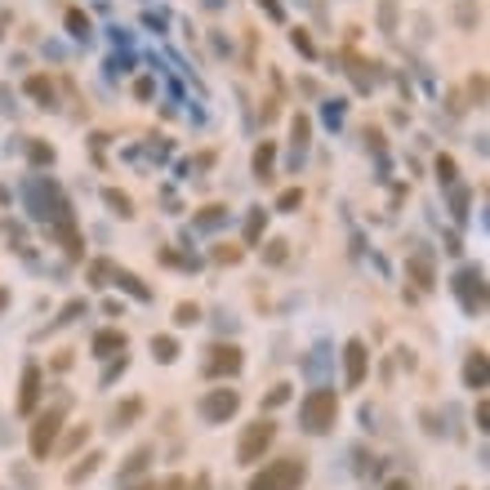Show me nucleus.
<instances>
[{"mask_svg":"<svg viewBox=\"0 0 490 490\" xmlns=\"http://www.w3.org/2000/svg\"><path fill=\"white\" fill-rule=\"evenodd\" d=\"M303 477H308V459L303 455H286V459H272L268 468H259L245 490H299Z\"/></svg>","mask_w":490,"mask_h":490,"instance_id":"f257e3e1","label":"nucleus"},{"mask_svg":"<svg viewBox=\"0 0 490 490\" xmlns=\"http://www.w3.org/2000/svg\"><path fill=\"white\" fill-rule=\"evenodd\" d=\"M334 414H339V401H334V392L330 388H317V392H308L303 397V410H299V423H303V432H330L334 428Z\"/></svg>","mask_w":490,"mask_h":490,"instance_id":"f03ea898","label":"nucleus"},{"mask_svg":"<svg viewBox=\"0 0 490 490\" xmlns=\"http://www.w3.org/2000/svg\"><path fill=\"white\" fill-rule=\"evenodd\" d=\"M272 441H277V423H272V419L250 423V428L241 432V441H237V464H245V468L259 464V455L272 446Z\"/></svg>","mask_w":490,"mask_h":490,"instance_id":"7ed1b4c3","label":"nucleus"},{"mask_svg":"<svg viewBox=\"0 0 490 490\" xmlns=\"http://www.w3.org/2000/svg\"><path fill=\"white\" fill-rule=\"evenodd\" d=\"M63 410H67V401H58L54 410H45L41 419H36V428H32V455L36 459H45L54 450V441H58V423H63Z\"/></svg>","mask_w":490,"mask_h":490,"instance_id":"20e7f679","label":"nucleus"},{"mask_svg":"<svg viewBox=\"0 0 490 490\" xmlns=\"http://www.w3.org/2000/svg\"><path fill=\"white\" fill-rule=\"evenodd\" d=\"M237 406H241V397H237L232 388H214L210 397L201 401V414H205L210 423H223V419H232V414H237Z\"/></svg>","mask_w":490,"mask_h":490,"instance_id":"39448f33","label":"nucleus"},{"mask_svg":"<svg viewBox=\"0 0 490 490\" xmlns=\"http://www.w3.org/2000/svg\"><path fill=\"white\" fill-rule=\"evenodd\" d=\"M343 365H348V388H361L365 365H370V356H365V343H361V339H352V343L343 348Z\"/></svg>","mask_w":490,"mask_h":490,"instance_id":"423d86ee","label":"nucleus"},{"mask_svg":"<svg viewBox=\"0 0 490 490\" xmlns=\"http://www.w3.org/2000/svg\"><path fill=\"white\" fill-rule=\"evenodd\" d=\"M210 374H237L241 370V348L237 343H219L210 348V365H205Z\"/></svg>","mask_w":490,"mask_h":490,"instance_id":"0eeeda50","label":"nucleus"},{"mask_svg":"<svg viewBox=\"0 0 490 490\" xmlns=\"http://www.w3.org/2000/svg\"><path fill=\"white\" fill-rule=\"evenodd\" d=\"M36 397H41V365H27V370H23V397H18V410L32 414L36 410Z\"/></svg>","mask_w":490,"mask_h":490,"instance_id":"6e6552de","label":"nucleus"},{"mask_svg":"<svg viewBox=\"0 0 490 490\" xmlns=\"http://www.w3.org/2000/svg\"><path fill=\"white\" fill-rule=\"evenodd\" d=\"M464 379H468V388H482L486 383V352L482 348H473V356H468V365H464Z\"/></svg>","mask_w":490,"mask_h":490,"instance_id":"1a4fd4ad","label":"nucleus"},{"mask_svg":"<svg viewBox=\"0 0 490 490\" xmlns=\"http://www.w3.org/2000/svg\"><path fill=\"white\" fill-rule=\"evenodd\" d=\"M94 348H98L103 356H111V352H120V348H125V334H120V330H103V334L94 339Z\"/></svg>","mask_w":490,"mask_h":490,"instance_id":"9d476101","label":"nucleus"},{"mask_svg":"<svg viewBox=\"0 0 490 490\" xmlns=\"http://www.w3.org/2000/svg\"><path fill=\"white\" fill-rule=\"evenodd\" d=\"M98 459H103L98 450H94V455H85V464H76V468H72V473H67V486H81L85 477H89L94 468H98Z\"/></svg>","mask_w":490,"mask_h":490,"instance_id":"9b49d317","label":"nucleus"},{"mask_svg":"<svg viewBox=\"0 0 490 490\" xmlns=\"http://www.w3.org/2000/svg\"><path fill=\"white\" fill-rule=\"evenodd\" d=\"M147 459H152V446H138L134 455H129V464L120 468V477H134V473H143V468H147Z\"/></svg>","mask_w":490,"mask_h":490,"instance_id":"f8f14e48","label":"nucleus"},{"mask_svg":"<svg viewBox=\"0 0 490 490\" xmlns=\"http://www.w3.org/2000/svg\"><path fill=\"white\" fill-rule=\"evenodd\" d=\"M254 174L272 178V143H259V152H254Z\"/></svg>","mask_w":490,"mask_h":490,"instance_id":"ddd939ff","label":"nucleus"},{"mask_svg":"<svg viewBox=\"0 0 490 490\" xmlns=\"http://www.w3.org/2000/svg\"><path fill=\"white\" fill-rule=\"evenodd\" d=\"M138 410H143V401H125V406H120V414L111 419V428H129V419H134Z\"/></svg>","mask_w":490,"mask_h":490,"instance_id":"4468645a","label":"nucleus"},{"mask_svg":"<svg viewBox=\"0 0 490 490\" xmlns=\"http://www.w3.org/2000/svg\"><path fill=\"white\" fill-rule=\"evenodd\" d=\"M379 23H383V32L397 27V0H383V5H379Z\"/></svg>","mask_w":490,"mask_h":490,"instance_id":"2eb2a0df","label":"nucleus"},{"mask_svg":"<svg viewBox=\"0 0 490 490\" xmlns=\"http://www.w3.org/2000/svg\"><path fill=\"white\" fill-rule=\"evenodd\" d=\"M410 277H414V281H419V286H423V290H428V286H432V272H428V263H423V259H410Z\"/></svg>","mask_w":490,"mask_h":490,"instance_id":"dca6fc26","label":"nucleus"},{"mask_svg":"<svg viewBox=\"0 0 490 490\" xmlns=\"http://www.w3.org/2000/svg\"><path fill=\"white\" fill-rule=\"evenodd\" d=\"M196 317H201V308H196V303H178V308H174V321H178V326H192Z\"/></svg>","mask_w":490,"mask_h":490,"instance_id":"f3484780","label":"nucleus"},{"mask_svg":"<svg viewBox=\"0 0 490 490\" xmlns=\"http://www.w3.org/2000/svg\"><path fill=\"white\" fill-rule=\"evenodd\" d=\"M85 437H89V428H85V423H81V428L72 432L67 441H63V450H81V446H85Z\"/></svg>","mask_w":490,"mask_h":490,"instance_id":"a211bd4d","label":"nucleus"},{"mask_svg":"<svg viewBox=\"0 0 490 490\" xmlns=\"http://www.w3.org/2000/svg\"><path fill=\"white\" fill-rule=\"evenodd\" d=\"M174 339H156V356H161V361H174Z\"/></svg>","mask_w":490,"mask_h":490,"instance_id":"6ab92c4d","label":"nucleus"},{"mask_svg":"<svg viewBox=\"0 0 490 490\" xmlns=\"http://www.w3.org/2000/svg\"><path fill=\"white\" fill-rule=\"evenodd\" d=\"M27 89H32L36 98H45V103H50V85H45L41 76H32V81H27Z\"/></svg>","mask_w":490,"mask_h":490,"instance_id":"aec40b11","label":"nucleus"},{"mask_svg":"<svg viewBox=\"0 0 490 490\" xmlns=\"http://www.w3.org/2000/svg\"><path fill=\"white\" fill-rule=\"evenodd\" d=\"M286 259V241H268V263H281Z\"/></svg>","mask_w":490,"mask_h":490,"instance_id":"412c9836","label":"nucleus"},{"mask_svg":"<svg viewBox=\"0 0 490 490\" xmlns=\"http://www.w3.org/2000/svg\"><path fill=\"white\" fill-rule=\"evenodd\" d=\"M219 219H223V210H219V205H210V210L201 214V228H214V223H219Z\"/></svg>","mask_w":490,"mask_h":490,"instance_id":"4be33fe9","label":"nucleus"},{"mask_svg":"<svg viewBox=\"0 0 490 490\" xmlns=\"http://www.w3.org/2000/svg\"><path fill=\"white\" fill-rule=\"evenodd\" d=\"M107 205H116V214H129V201L120 192H107Z\"/></svg>","mask_w":490,"mask_h":490,"instance_id":"5701e85b","label":"nucleus"},{"mask_svg":"<svg viewBox=\"0 0 490 490\" xmlns=\"http://www.w3.org/2000/svg\"><path fill=\"white\" fill-rule=\"evenodd\" d=\"M299 201H303V192H299V187H295V192H286V196H281V210H295Z\"/></svg>","mask_w":490,"mask_h":490,"instance_id":"b1692460","label":"nucleus"},{"mask_svg":"<svg viewBox=\"0 0 490 490\" xmlns=\"http://www.w3.org/2000/svg\"><path fill=\"white\" fill-rule=\"evenodd\" d=\"M290 397V388H286V383H281V388H272L268 392V406H281V401H286Z\"/></svg>","mask_w":490,"mask_h":490,"instance_id":"393cba45","label":"nucleus"},{"mask_svg":"<svg viewBox=\"0 0 490 490\" xmlns=\"http://www.w3.org/2000/svg\"><path fill=\"white\" fill-rule=\"evenodd\" d=\"M214 259H219V263H237L241 250H223V245H219V250H214Z\"/></svg>","mask_w":490,"mask_h":490,"instance_id":"a878e982","label":"nucleus"},{"mask_svg":"<svg viewBox=\"0 0 490 490\" xmlns=\"http://www.w3.org/2000/svg\"><path fill=\"white\" fill-rule=\"evenodd\" d=\"M67 27H72V32L81 36V32H85V27H89V23H85V14H67Z\"/></svg>","mask_w":490,"mask_h":490,"instance_id":"bb28decb","label":"nucleus"},{"mask_svg":"<svg viewBox=\"0 0 490 490\" xmlns=\"http://www.w3.org/2000/svg\"><path fill=\"white\" fill-rule=\"evenodd\" d=\"M295 45H299V54H312V41H308L303 32H295Z\"/></svg>","mask_w":490,"mask_h":490,"instance_id":"cd10ccee","label":"nucleus"},{"mask_svg":"<svg viewBox=\"0 0 490 490\" xmlns=\"http://www.w3.org/2000/svg\"><path fill=\"white\" fill-rule=\"evenodd\" d=\"M263 9H268L272 18H281V5H277V0H263Z\"/></svg>","mask_w":490,"mask_h":490,"instance_id":"c85d7f7f","label":"nucleus"},{"mask_svg":"<svg viewBox=\"0 0 490 490\" xmlns=\"http://www.w3.org/2000/svg\"><path fill=\"white\" fill-rule=\"evenodd\" d=\"M383 490H410V482H401V477H397V482H388Z\"/></svg>","mask_w":490,"mask_h":490,"instance_id":"c756f323","label":"nucleus"},{"mask_svg":"<svg viewBox=\"0 0 490 490\" xmlns=\"http://www.w3.org/2000/svg\"><path fill=\"white\" fill-rule=\"evenodd\" d=\"M5 308H9V290H0V312H5Z\"/></svg>","mask_w":490,"mask_h":490,"instance_id":"7c9ffc66","label":"nucleus"},{"mask_svg":"<svg viewBox=\"0 0 490 490\" xmlns=\"http://www.w3.org/2000/svg\"><path fill=\"white\" fill-rule=\"evenodd\" d=\"M5 27H9V14H0V36H5Z\"/></svg>","mask_w":490,"mask_h":490,"instance_id":"2f4dec72","label":"nucleus"}]
</instances>
